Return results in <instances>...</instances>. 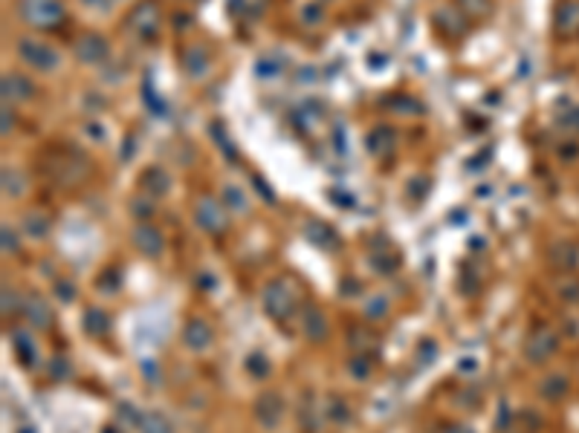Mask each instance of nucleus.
I'll list each match as a JSON object with an SVG mask.
<instances>
[{"instance_id": "obj_4", "label": "nucleus", "mask_w": 579, "mask_h": 433, "mask_svg": "<svg viewBox=\"0 0 579 433\" xmlns=\"http://www.w3.org/2000/svg\"><path fill=\"white\" fill-rule=\"evenodd\" d=\"M556 350H559V335L551 327H536L524 341V358L530 364H545V361L556 355Z\"/></svg>"}, {"instance_id": "obj_43", "label": "nucleus", "mask_w": 579, "mask_h": 433, "mask_svg": "<svg viewBox=\"0 0 579 433\" xmlns=\"http://www.w3.org/2000/svg\"><path fill=\"white\" fill-rule=\"evenodd\" d=\"M17 248H21V243H17V234L9 226H3V251H6V255H15Z\"/></svg>"}, {"instance_id": "obj_15", "label": "nucleus", "mask_w": 579, "mask_h": 433, "mask_svg": "<svg viewBox=\"0 0 579 433\" xmlns=\"http://www.w3.org/2000/svg\"><path fill=\"white\" fill-rule=\"evenodd\" d=\"M128 24H131V29H136L139 35H154L156 32V6L154 3H142V6H136L133 12H131V17H128Z\"/></svg>"}, {"instance_id": "obj_21", "label": "nucleus", "mask_w": 579, "mask_h": 433, "mask_svg": "<svg viewBox=\"0 0 579 433\" xmlns=\"http://www.w3.org/2000/svg\"><path fill=\"white\" fill-rule=\"evenodd\" d=\"M243 370H247L252 378H258V382H261V378H267V375H270V358L261 353V350H252L247 358H243Z\"/></svg>"}, {"instance_id": "obj_51", "label": "nucleus", "mask_w": 579, "mask_h": 433, "mask_svg": "<svg viewBox=\"0 0 579 433\" xmlns=\"http://www.w3.org/2000/svg\"><path fill=\"white\" fill-rule=\"evenodd\" d=\"M449 223H455V226H464V223H466V211H455V214L449 216Z\"/></svg>"}, {"instance_id": "obj_38", "label": "nucleus", "mask_w": 579, "mask_h": 433, "mask_svg": "<svg viewBox=\"0 0 579 433\" xmlns=\"http://www.w3.org/2000/svg\"><path fill=\"white\" fill-rule=\"evenodd\" d=\"M371 263H374L377 272H382V275H394V272H397V257H382V255H374V257H371Z\"/></svg>"}, {"instance_id": "obj_57", "label": "nucleus", "mask_w": 579, "mask_h": 433, "mask_svg": "<svg viewBox=\"0 0 579 433\" xmlns=\"http://www.w3.org/2000/svg\"><path fill=\"white\" fill-rule=\"evenodd\" d=\"M446 433H469V430H466V427H464V425H452V427H449V430H446Z\"/></svg>"}, {"instance_id": "obj_42", "label": "nucleus", "mask_w": 579, "mask_h": 433, "mask_svg": "<svg viewBox=\"0 0 579 433\" xmlns=\"http://www.w3.org/2000/svg\"><path fill=\"white\" fill-rule=\"evenodd\" d=\"M458 373H461V375H475V373H478V358H475V355H464V358L458 361Z\"/></svg>"}, {"instance_id": "obj_52", "label": "nucleus", "mask_w": 579, "mask_h": 433, "mask_svg": "<svg viewBox=\"0 0 579 433\" xmlns=\"http://www.w3.org/2000/svg\"><path fill=\"white\" fill-rule=\"evenodd\" d=\"M469 248H472V251H484V248H487L484 237H472V240H469Z\"/></svg>"}, {"instance_id": "obj_13", "label": "nucleus", "mask_w": 579, "mask_h": 433, "mask_svg": "<svg viewBox=\"0 0 579 433\" xmlns=\"http://www.w3.org/2000/svg\"><path fill=\"white\" fill-rule=\"evenodd\" d=\"M12 350L17 355L24 367H35L38 364V344H35V335L26 330H15L12 332Z\"/></svg>"}, {"instance_id": "obj_48", "label": "nucleus", "mask_w": 579, "mask_h": 433, "mask_svg": "<svg viewBox=\"0 0 579 433\" xmlns=\"http://www.w3.org/2000/svg\"><path fill=\"white\" fill-rule=\"evenodd\" d=\"M84 130L90 133L96 142H104V139H108V130H99V128H96V121H87V124H84Z\"/></svg>"}, {"instance_id": "obj_23", "label": "nucleus", "mask_w": 579, "mask_h": 433, "mask_svg": "<svg viewBox=\"0 0 579 433\" xmlns=\"http://www.w3.org/2000/svg\"><path fill=\"white\" fill-rule=\"evenodd\" d=\"M3 194L6 196H24L26 194V179L17 168H3Z\"/></svg>"}, {"instance_id": "obj_5", "label": "nucleus", "mask_w": 579, "mask_h": 433, "mask_svg": "<svg viewBox=\"0 0 579 433\" xmlns=\"http://www.w3.org/2000/svg\"><path fill=\"white\" fill-rule=\"evenodd\" d=\"M195 223L206 234H223L226 226H229V216H226V211L220 208L215 196H200L195 205Z\"/></svg>"}, {"instance_id": "obj_6", "label": "nucleus", "mask_w": 579, "mask_h": 433, "mask_svg": "<svg viewBox=\"0 0 579 433\" xmlns=\"http://www.w3.org/2000/svg\"><path fill=\"white\" fill-rule=\"evenodd\" d=\"M282 416H284V402L278 393H261L255 399V419L261 427L275 430L282 425Z\"/></svg>"}, {"instance_id": "obj_30", "label": "nucleus", "mask_w": 579, "mask_h": 433, "mask_svg": "<svg viewBox=\"0 0 579 433\" xmlns=\"http://www.w3.org/2000/svg\"><path fill=\"white\" fill-rule=\"evenodd\" d=\"M255 72H258V78L272 81V78H278V72H282V61H278L275 56H261L258 64H255Z\"/></svg>"}, {"instance_id": "obj_14", "label": "nucleus", "mask_w": 579, "mask_h": 433, "mask_svg": "<svg viewBox=\"0 0 579 433\" xmlns=\"http://www.w3.org/2000/svg\"><path fill=\"white\" fill-rule=\"evenodd\" d=\"M21 306H24L21 312H24V318L29 321V327H32V330H47L49 323H52V309H49V306H47L38 295L24 298Z\"/></svg>"}, {"instance_id": "obj_33", "label": "nucleus", "mask_w": 579, "mask_h": 433, "mask_svg": "<svg viewBox=\"0 0 579 433\" xmlns=\"http://www.w3.org/2000/svg\"><path fill=\"white\" fill-rule=\"evenodd\" d=\"M116 413H119V419L125 422L128 427H136V430H139V422H142V413H145V410L133 407L131 402H119V405H116Z\"/></svg>"}, {"instance_id": "obj_55", "label": "nucleus", "mask_w": 579, "mask_h": 433, "mask_svg": "<svg viewBox=\"0 0 579 433\" xmlns=\"http://www.w3.org/2000/svg\"><path fill=\"white\" fill-rule=\"evenodd\" d=\"M101 433H122V427H119V425H104Z\"/></svg>"}, {"instance_id": "obj_18", "label": "nucleus", "mask_w": 579, "mask_h": 433, "mask_svg": "<svg viewBox=\"0 0 579 433\" xmlns=\"http://www.w3.org/2000/svg\"><path fill=\"white\" fill-rule=\"evenodd\" d=\"M568 390H571V382H568L565 375H559V373H556V375H548L545 382L539 384V393L545 396L548 402H559V399H565Z\"/></svg>"}, {"instance_id": "obj_12", "label": "nucleus", "mask_w": 579, "mask_h": 433, "mask_svg": "<svg viewBox=\"0 0 579 433\" xmlns=\"http://www.w3.org/2000/svg\"><path fill=\"white\" fill-rule=\"evenodd\" d=\"M0 90H3V101H29L35 99V84L21 76V72H6L3 81H0Z\"/></svg>"}, {"instance_id": "obj_50", "label": "nucleus", "mask_w": 579, "mask_h": 433, "mask_svg": "<svg viewBox=\"0 0 579 433\" xmlns=\"http://www.w3.org/2000/svg\"><path fill=\"white\" fill-rule=\"evenodd\" d=\"M12 124H15V119L9 116V104H6V107H3V136L12 130Z\"/></svg>"}, {"instance_id": "obj_11", "label": "nucleus", "mask_w": 579, "mask_h": 433, "mask_svg": "<svg viewBox=\"0 0 579 433\" xmlns=\"http://www.w3.org/2000/svg\"><path fill=\"white\" fill-rule=\"evenodd\" d=\"M212 327H209L206 321H200V318H191L186 327H183V344L191 350V353H203V350H209L212 347Z\"/></svg>"}, {"instance_id": "obj_47", "label": "nucleus", "mask_w": 579, "mask_h": 433, "mask_svg": "<svg viewBox=\"0 0 579 433\" xmlns=\"http://www.w3.org/2000/svg\"><path fill=\"white\" fill-rule=\"evenodd\" d=\"M252 185L261 191V200H267V203H275V196H272L270 185H264V182H261V176H252Z\"/></svg>"}, {"instance_id": "obj_36", "label": "nucleus", "mask_w": 579, "mask_h": 433, "mask_svg": "<svg viewBox=\"0 0 579 433\" xmlns=\"http://www.w3.org/2000/svg\"><path fill=\"white\" fill-rule=\"evenodd\" d=\"M139 367H142V375H145V382H151V384H160V364L151 358H142L139 361Z\"/></svg>"}, {"instance_id": "obj_53", "label": "nucleus", "mask_w": 579, "mask_h": 433, "mask_svg": "<svg viewBox=\"0 0 579 433\" xmlns=\"http://www.w3.org/2000/svg\"><path fill=\"white\" fill-rule=\"evenodd\" d=\"M354 286H357L354 280H345V289H342V295H357L359 289H354Z\"/></svg>"}, {"instance_id": "obj_10", "label": "nucleus", "mask_w": 579, "mask_h": 433, "mask_svg": "<svg viewBox=\"0 0 579 433\" xmlns=\"http://www.w3.org/2000/svg\"><path fill=\"white\" fill-rule=\"evenodd\" d=\"M302 332H304L307 341H313V344L327 341L330 323H327V318H325V312L319 309V306H304L302 309Z\"/></svg>"}, {"instance_id": "obj_3", "label": "nucleus", "mask_w": 579, "mask_h": 433, "mask_svg": "<svg viewBox=\"0 0 579 433\" xmlns=\"http://www.w3.org/2000/svg\"><path fill=\"white\" fill-rule=\"evenodd\" d=\"M261 306H264V312L272 321L284 323L295 312V295H293V289L287 286V280H270L264 286V292H261Z\"/></svg>"}, {"instance_id": "obj_16", "label": "nucleus", "mask_w": 579, "mask_h": 433, "mask_svg": "<svg viewBox=\"0 0 579 433\" xmlns=\"http://www.w3.org/2000/svg\"><path fill=\"white\" fill-rule=\"evenodd\" d=\"M81 323H84V332H87V335H93V338H101L104 332L111 330V318H108V312H104V309H99V306H90V309H84Z\"/></svg>"}, {"instance_id": "obj_34", "label": "nucleus", "mask_w": 579, "mask_h": 433, "mask_svg": "<svg viewBox=\"0 0 579 433\" xmlns=\"http://www.w3.org/2000/svg\"><path fill=\"white\" fill-rule=\"evenodd\" d=\"M223 203L229 205L232 211H247V196H243V191L235 188V185H226L223 188Z\"/></svg>"}, {"instance_id": "obj_54", "label": "nucleus", "mask_w": 579, "mask_h": 433, "mask_svg": "<svg viewBox=\"0 0 579 433\" xmlns=\"http://www.w3.org/2000/svg\"><path fill=\"white\" fill-rule=\"evenodd\" d=\"M475 194H478V200H487V196H489V185H481Z\"/></svg>"}, {"instance_id": "obj_17", "label": "nucleus", "mask_w": 579, "mask_h": 433, "mask_svg": "<svg viewBox=\"0 0 579 433\" xmlns=\"http://www.w3.org/2000/svg\"><path fill=\"white\" fill-rule=\"evenodd\" d=\"M142 188L151 194V196H165L168 188H171V179L163 168H148L142 173Z\"/></svg>"}, {"instance_id": "obj_8", "label": "nucleus", "mask_w": 579, "mask_h": 433, "mask_svg": "<svg viewBox=\"0 0 579 433\" xmlns=\"http://www.w3.org/2000/svg\"><path fill=\"white\" fill-rule=\"evenodd\" d=\"M108 52H111L108 41H104L101 35H96V32H87V35H81V38L76 41V56H79L81 64H101V61H108Z\"/></svg>"}, {"instance_id": "obj_32", "label": "nucleus", "mask_w": 579, "mask_h": 433, "mask_svg": "<svg viewBox=\"0 0 579 433\" xmlns=\"http://www.w3.org/2000/svg\"><path fill=\"white\" fill-rule=\"evenodd\" d=\"M327 419L333 425H350V407L345 399H330L327 402Z\"/></svg>"}, {"instance_id": "obj_26", "label": "nucleus", "mask_w": 579, "mask_h": 433, "mask_svg": "<svg viewBox=\"0 0 579 433\" xmlns=\"http://www.w3.org/2000/svg\"><path fill=\"white\" fill-rule=\"evenodd\" d=\"M348 373L357 378V382H368L371 378V373H374V364H371V358L368 355H359V353H354L350 355V361H348Z\"/></svg>"}, {"instance_id": "obj_24", "label": "nucleus", "mask_w": 579, "mask_h": 433, "mask_svg": "<svg viewBox=\"0 0 579 433\" xmlns=\"http://www.w3.org/2000/svg\"><path fill=\"white\" fill-rule=\"evenodd\" d=\"M348 344H350V350L359 353V355H371L377 350V338L368 335L365 330H350L348 332Z\"/></svg>"}, {"instance_id": "obj_22", "label": "nucleus", "mask_w": 579, "mask_h": 433, "mask_svg": "<svg viewBox=\"0 0 579 433\" xmlns=\"http://www.w3.org/2000/svg\"><path fill=\"white\" fill-rule=\"evenodd\" d=\"M24 234L29 240H44L49 234V220L44 214H26L24 216Z\"/></svg>"}, {"instance_id": "obj_41", "label": "nucleus", "mask_w": 579, "mask_h": 433, "mask_svg": "<svg viewBox=\"0 0 579 433\" xmlns=\"http://www.w3.org/2000/svg\"><path fill=\"white\" fill-rule=\"evenodd\" d=\"M17 309H24V306H17V295L12 292L9 283H3V315H12Z\"/></svg>"}, {"instance_id": "obj_46", "label": "nucleus", "mask_w": 579, "mask_h": 433, "mask_svg": "<svg viewBox=\"0 0 579 433\" xmlns=\"http://www.w3.org/2000/svg\"><path fill=\"white\" fill-rule=\"evenodd\" d=\"M81 3L87 9H93V12H111V3L113 0H81Z\"/></svg>"}, {"instance_id": "obj_56", "label": "nucleus", "mask_w": 579, "mask_h": 433, "mask_svg": "<svg viewBox=\"0 0 579 433\" xmlns=\"http://www.w3.org/2000/svg\"><path fill=\"white\" fill-rule=\"evenodd\" d=\"M15 433H38V430H35V427H32V425H21V427H17V430H15Z\"/></svg>"}, {"instance_id": "obj_7", "label": "nucleus", "mask_w": 579, "mask_h": 433, "mask_svg": "<svg viewBox=\"0 0 579 433\" xmlns=\"http://www.w3.org/2000/svg\"><path fill=\"white\" fill-rule=\"evenodd\" d=\"M131 240L136 246L139 255H145V257H163V251H165V240H163V234L156 231L154 226L142 223V226H136L133 234H131Z\"/></svg>"}, {"instance_id": "obj_35", "label": "nucleus", "mask_w": 579, "mask_h": 433, "mask_svg": "<svg viewBox=\"0 0 579 433\" xmlns=\"http://www.w3.org/2000/svg\"><path fill=\"white\" fill-rule=\"evenodd\" d=\"M49 378L52 382H64V378H70V361L64 355H56L49 361Z\"/></svg>"}, {"instance_id": "obj_45", "label": "nucleus", "mask_w": 579, "mask_h": 433, "mask_svg": "<svg viewBox=\"0 0 579 433\" xmlns=\"http://www.w3.org/2000/svg\"><path fill=\"white\" fill-rule=\"evenodd\" d=\"M302 17H304V24H319L325 15H322V6H313V3H310V6H304Z\"/></svg>"}, {"instance_id": "obj_29", "label": "nucleus", "mask_w": 579, "mask_h": 433, "mask_svg": "<svg viewBox=\"0 0 579 433\" xmlns=\"http://www.w3.org/2000/svg\"><path fill=\"white\" fill-rule=\"evenodd\" d=\"M131 214L136 216V220H148V216H154V196L151 194H139V196H133L131 200Z\"/></svg>"}, {"instance_id": "obj_49", "label": "nucleus", "mask_w": 579, "mask_h": 433, "mask_svg": "<svg viewBox=\"0 0 579 433\" xmlns=\"http://www.w3.org/2000/svg\"><path fill=\"white\" fill-rule=\"evenodd\" d=\"M348 191H333V203H339V205H354V200L350 196H345Z\"/></svg>"}, {"instance_id": "obj_19", "label": "nucleus", "mask_w": 579, "mask_h": 433, "mask_svg": "<svg viewBox=\"0 0 579 433\" xmlns=\"http://www.w3.org/2000/svg\"><path fill=\"white\" fill-rule=\"evenodd\" d=\"M304 234H307V240H310L313 246H319V248H330L333 243H336V234H333V228L325 226V223H319V220L307 223V226H304Z\"/></svg>"}, {"instance_id": "obj_40", "label": "nucleus", "mask_w": 579, "mask_h": 433, "mask_svg": "<svg viewBox=\"0 0 579 433\" xmlns=\"http://www.w3.org/2000/svg\"><path fill=\"white\" fill-rule=\"evenodd\" d=\"M434 358H437V341L423 338L420 341V361H423V364H432Z\"/></svg>"}, {"instance_id": "obj_27", "label": "nucleus", "mask_w": 579, "mask_h": 433, "mask_svg": "<svg viewBox=\"0 0 579 433\" xmlns=\"http://www.w3.org/2000/svg\"><path fill=\"white\" fill-rule=\"evenodd\" d=\"M579 26V3H562L556 12V29H576Z\"/></svg>"}, {"instance_id": "obj_31", "label": "nucleus", "mask_w": 579, "mask_h": 433, "mask_svg": "<svg viewBox=\"0 0 579 433\" xmlns=\"http://www.w3.org/2000/svg\"><path fill=\"white\" fill-rule=\"evenodd\" d=\"M362 315H365L368 321H380V318H385V315H389V300H385L382 295L368 298L365 306H362Z\"/></svg>"}, {"instance_id": "obj_9", "label": "nucleus", "mask_w": 579, "mask_h": 433, "mask_svg": "<svg viewBox=\"0 0 579 433\" xmlns=\"http://www.w3.org/2000/svg\"><path fill=\"white\" fill-rule=\"evenodd\" d=\"M548 260L559 272H576L579 269V246L573 240H556L548 248Z\"/></svg>"}, {"instance_id": "obj_20", "label": "nucleus", "mask_w": 579, "mask_h": 433, "mask_svg": "<svg viewBox=\"0 0 579 433\" xmlns=\"http://www.w3.org/2000/svg\"><path fill=\"white\" fill-rule=\"evenodd\" d=\"M139 433H174L171 422L156 410H145L142 413V422H139Z\"/></svg>"}, {"instance_id": "obj_44", "label": "nucleus", "mask_w": 579, "mask_h": 433, "mask_svg": "<svg viewBox=\"0 0 579 433\" xmlns=\"http://www.w3.org/2000/svg\"><path fill=\"white\" fill-rule=\"evenodd\" d=\"M195 283L203 289V292H212V289L218 286V278L212 275V272H197V278H195Z\"/></svg>"}, {"instance_id": "obj_2", "label": "nucleus", "mask_w": 579, "mask_h": 433, "mask_svg": "<svg viewBox=\"0 0 579 433\" xmlns=\"http://www.w3.org/2000/svg\"><path fill=\"white\" fill-rule=\"evenodd\" d=\"M17 15L29 26L49 29L64 21V3L61 0H17Z\"/></svg>"}, {"instance_id": "obj_1", "label": "nucleus", "mask_w": 579, "mask_h": 433, "mask_svg": "<svg viewBox=\"0 0 579 433\" xmlns=\"http://www.w3.org/2000/svg\"><path fill=\"white\" fill-rule=\"evenodd\" d=\"M17 58H21L26 67H32L35 72H52V69H58L61 67V52L41 41V38H32V35H26V38L17 41Z\"/></svg>"}, {"instance_id": "obj_28", "label": "nucleus", "mask_w": 579, "mask_h": 433, "mask_svg": "<svg viewBox=\"0 0 579 433\" xmlns=\"http://www.w3.org/2000/svg\"><path fill=\"white\" fill-rule=\"evenodd\" d=\"M183 64H186L191 78H200V76H206V72H209V61H206V56L200 49H188V56L183 58Z\"/></svg>"}, {"instance_id": "obj_37", "label": "nucleus", "mask_w": 579, "mask_h": 433, "mask_svg": "<svg viewBox=\"0 0 579 433\" xmlns=\"http://www.w3.org/2000/svg\"><path fill=\"white\" fill-rule=\"evenodd\" d=\"M56 298H58L61 303H73V298H76V286L70 283V280H56Z\"/></svg>"}, {"instance_id": "obj_39", "label": "nucleus", "mask_w": 579, "mask_h": 433, "mask_svg": "<svg viewBox=\"0 0 579 433\" xmlns=\"http://www.w3.org/2000/svg\"><path fill=\"white\" fill-rule=\"evenodd\" d=\"M116 289H119V275H116L113 269H111V272H104V275L99 278V292H108V295H113Z\"/></svg>"}, {"instance_id": "obj_25", "label": "nucleus", "mask_w": 579, "mask_h": 433, "mask_svg": "<svg viewBox=\"0 0 579 433\" xmlns=\"http://www.w3.org/2000/svg\"><path fill=\"white\" fill-rule=\"evenodd\" d=\"M394 142H397V136H394L391 128H377V130H371V136H368V151H371V153L391 151Z\"/></svg>"}]
</instances>
